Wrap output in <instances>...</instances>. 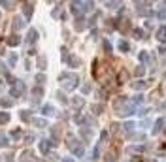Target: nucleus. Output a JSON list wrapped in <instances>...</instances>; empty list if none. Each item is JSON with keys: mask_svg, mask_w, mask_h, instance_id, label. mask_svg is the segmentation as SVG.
Here are the masks:
<instances>
[{"mask_svg": "<svg viewBox=\"0 0 166 162\" xmlns=\"http://www.w3.org/2000/svg\"><path fill=\"white\" fill-rule=\"evenodd\" d=\"M160 109H162V111H166V100H164V102L160 104Z\"/></svg>", "mask_w": 166, "mask_h": 162, "instance_id": "nucleus-40", "label": "nucleus"}, {"mask_svg": "<svg viewBox=\"0 0 166 162\" xmlns=\"http://www.w3.org/2000/svg\"><path fill=\"white\" fill-rule=\"evenodd\" d=\"M162 125H164V119H157V123H155V128H153V134H159V132L162 130Z\"/></svg>", "mask_w": 166, "mask_h": 162, "instance_id": "nucleus-14", "label": "nucleus"}, {"mask_svg": "<svg viewBox=\"0 0 166 162\" xmlns=\"http://www.w3.org/2000/svg\"><path fill=\"white\" fill-rule=\"evenodd\" d=\"M117 47H119L123 53H127V51H130V45H128V42H125V40H121L119 43H117Z\"/></svg>", "mask_w": 166, "mask_h": 162, "instance_id": "nucleus-12", "label": "nucleus"}, {"mask_svg": "<svg viewBox=\"0 0 166 162\" xmlns=\"http://www.w3.org/2000/svg\"><path fill=\"white\" fill-rule=\"evenodd\" d=\"M19 42H21V38H19V36H15V34H10V36H8V40H6V43H8V45H11V47H13V45H19Z\"/></svg>", "mask_w": 166, "mask_h": 162, "instance_id": "nucleus-8", "label": "nucleus"}, {"mask_svg": "<svg viewBox=\"0 0 166 162\" xmlns=\"http://www.w3.org/2000/svg\"><path fill=\"white\" fill-rule=\"evenodd\" d=\"M104 49H106V53H111V45H110V42H104Z\"/></svg>", "mask_w": 166, "mask_h": 162, "instance_id": "nucleus-36", "label": "nucleus"}, {"mask_svg": "<svg viewBox=\"0 0 166 162\" xmlns=\"http://www.w3.org/2000/svg\"><path fill=\"white\" fill-rule=\"evenodd\" d=\"M2 90H4V81L0 79V92H2Z\"/></svg>", "mask_w": 166, "mask_h": 162, "instance_id": "nucleus-41", "label": "nucleus"}, {"mask_svg": "<svg viewBox=\"0 0 166 162\" xmlns=\"http://www.w3.org/2000/svg\"><path fill=\"white\" fill-rule=\"evenodd\" d=\"M15 62H17V55H15V53H10V57H8V64H10V66H15Z\"/></svg>", "mask_w": 166, "mask_h": 162, "instance_id": "nucleus-22", "label": "nucleus"}, {"mask_svg": "<svg viewBox=\"0 0 166 162\" xmlns=\"http://www.w3.org/2000/svg\"><path fill=\"white\" fill-rule=\"evenodd\" d=\"M42 94H43V89H40V85L32 89V98H34V102H36V100H38V98H40Z\"/></svg>", "mask_w": 166, "mask_h": 162, "instance_id": "nucleus-10", "label": "nucleus"}, {"mask_svg": "<svg viewBox=\"0 0 166 162\" xmlns=\"http://www.w3.org/2000/svg\"><path fill=\"white\" fill-rule=\"evenodd\" d=\"M0 4H2L6 10H10V8H11V2H10V0H0Z\"/></svg>", "mask_w": 166, "mask_h": 162, "instance_id": "nucleus-32", "label": "nucleus"}, {"mask_svg": "<svg viewBox=\"0 0 166 162\" xmlns=\"http://www.w3.org/2000/svg\"><path fill=\"white\" fill-rule=\"evenodd\" d=\"M100 109H102V106H98V104H96V106H92V113H94V115H98V113H102Z\"/></svg>", "mask_w": 166, "mask_h": 162, "instance_id": "nucleus-34", "label": "nucleus"}, {"mask_svg": "<svg viewBox=\"0 0 166 162\" xmlns=\"http://www.w3.org/2000/svg\"><path fill=\"white\" fill-rule=\"evenodd\" d=\"M83 27H85V25H83V19L78 17V19H76V30H83Z\"/></svg>", "mask_w": 166, "mask_h": 162, "instance_id": "nucleus-25", "label": "nucleus"}, {"mask_svg": "<svg viewBox=\"0 0 166 162\" xmlns=\"http://www.w3.org/2000/svg\"><path fill=\"white\" fill-rule=\"evenodd\" d=\"M0 106L2 107H11V98H0Z\"/></svg>", "mask_w": 166, "mask_h": 162, "instance_id": "nucleus-19", "label": "nucleus"}, {"mask_svg": "<svg viewBox=\"0 0 166 162\" xmlns=\"http://www.w3.org/2000/svg\"><path fill=\"white\" fill-rule=\"evenodd\" d=\"M68 147L72 149V153H74L76 156H83V153H85V151H83V145L76 140L74 136H68Z\"/></svg>", "mask_w": 166, "mask_h": 162, "instance_id": "nucleus-3", "label": "nucleus"}, {"mask_svg": "<svg viewBox=\"0 0 166 162\" xmlns=\"http://www.w3.org/2000/svg\"><path fill=\"white\" fill-rule=\"evenodd\" d=\"M147 59H149V57H147V53H146V51H141V53H140V60H141V62H147Z\"/></svg>", "mask_w": 166, "mask_h": 162, "instance_id": "nucleus-33", "label": "nucleus"}, {"mask_svg": "<svg viewBox=\"0 0 166 162\" xmlns=\"http://www.w3.org/2000/svg\"><path fill=\"white\" fill-rule=\"evenodd\" d=\"M157 38H159V42H166V27H160L157 30Z\"/></svg>", "mask_w": 166, "mask_h": 162, "instance_id": "nucleus-11", "label": "nucleus"}, {"mask_svg": "<svg viewBox=\"0 0 166 162\" xmlns=\"http://www.w3.org/2000/svg\"><path fill=\"white\" fill-rule=\"evenodd\" d=\"M27 90V85L23 83L21 79H13V83H11V89H10V96H13V98H19V96H23V92Z\"/></svg>", "mask_w": 166, "mask_h": 162, "instance_id": "nucleus-2", "label": "nucleus"}, {"mask_svg": "<svg viewBox=\"0 0 166 162\" xmlns=\"http://www.w3.org/2000/svg\"><path fill=\"white\" fill-rule=\"evenodd\" d=\"M141 102H144V96H140V94L132 100V104H134V106H136V104H141Z\"/></svg>", "mask_w": 166, "mask_h": 162, "instance_id": "nucleus-35", "label": "nucleus"}, {"mask_svg": "<svg viewBox=\"0 0 166 162\" xmlns=\"http://www.w3.org/2000/svg\"><path fill=\"white\" fill-rule=\"evenodd\" d=\"M134 74H136V76H144V74H146V70H144V66H136V70H134Z\"/></svg>", "mask_w": 166, "mask_h": 162, "instance_id": "nucleus-29", "label": "nucleus"}, {"mask_svg": "<svg viewBox=\"0 0 166 162\" xmlns=\"http://www.w3.org/2000/svg\"><path fill=\"white\" fill-rule=\"evenodd\" d=\"M66 60H68V64H70V66H74V68L79 64V59H78V57H68Z\"/></svg>", "mask_w": 166, "mask_h": 162, "instance_id": "nucleus-18", "label": "nucleus"}, {"mask_svg": "<svg viewBox=\"0 0 166 162\" xmlns=\"http://www.w3.org/2000/svg\"><path fill=\"white\" fill-rule=\"evenodd\" d=\"M30 123H32L36 128H45V126H47V121H45V119H40V117H32Z\"/></svg>", "mask_w": 166, "mask_h": 162, "instance_id": "nucleus-5", "label": "nucleus"}, {"mask_svg": "<svg viewBox=\"0 0 166 162\" xmlns=\"http://www.w3.org/2000/svg\"><path fill=\"white\" fill-rule=\"evenodd\" d=\"M45 64H47L45 57H40V59H38V68H40V70H45V68H47Z\"/></svg>", "mask_w": 166, "mask_h": 162, "instance_id": "nucleus-20", "label": "nucleus"}, {"mask_svg": "<svg viewBox=\"0 0 166 162\" xmlns=\"http://www.w3.org/2000/svg\"><path fill=\"white\" fill-rule=\"evenodd\" d=\"M134 36H136V38H140V40H144V38H146V36H144V30H141V28H136V30H134Z\"/></svg>", "mask_w": 166, "mask_h": 162, "instance_id": "nucleus-28", "label": "nucleus"}, {"mask_svg": "<svg viewBox=\"0 0 166 162\" xmlns=\"http://www.w3.org/2000/svg\"><path fill=\"white\" fill-rule=\"evenodd\" d=\"M72 106L79 109V107L83 106V98H81V96H76V98H72Z\"/></svg>", "mask_w": 166, "mask_h": 162, "instance_id": "nucleus-15", "label": "nucleus"}, {"mask_svg": "<svg viewBox=\"0 0 166 162\" xmlns=\"http://www.w3.org/2000/svg\"><path fill=\"white\" fill-rule=\"evenodd\" d=\"M159 17H160V19H166V8H162V10L159 11Z\"/></svg>", "mask_w": 166, "mask_h": 162, "instance_id": "nucleus-37", "label": "nucleus"}, {"mask_svg": "<svg viewBox=\"0 0 166 162\" xmlns=\"http://www.w3.org/2000/svg\"><path fill=\"white\" fill-rule=\"evenodd\" d=\"M81 136H83V138H87V140H89V138L92 136V132H91L89 128H81Z\"/></svg>", "mask_w": 166, "mask_h": 162, "instance_id": "nucleus-27", "label": "nucleus"}, {"mask_svg": "<svg viewBox=\"0 0 166 162\" xmlns=\"http://www.w3.org/2000/svg\"><path fill=\"white\" fill-rule=\"evenodd\" d=\"M23 11H25L27 19H30V15H32V6H30V4H25V8H23Z\"/></svg>", "mask_w": 166, "mask_h": 162, "instance_id": "nucleus-21", "label": "nucleus"}, {"mask_svg": "<svg viewBox=\"0 0 166 162\" xmlns=\"http://www.w3.org/2000/svg\"><path fill=\"white\" fill-rule=\"evenodd\" d=\"M61 85H62V89H66V90H72V89H76L78 85H79V77L76 76V74H68V72H64V74H61Z\"/></svg>", "mask_w": 166, "mask_h": 162, "instance_id": "nucleus-1", "label": "nucleus"}, {"mask_svg": "<svg viewBox=\"0 0 166 162\" xmlns=\"http://www.w3.org/2000/svg\"><path fill=\"white\" fill-rule=\"evenodd\" d=\"M134 126H136V125L128 121V123H125V125H123V130H125L127 134H130V132H134Z\"/></svg>", "mask_w": 166, "mask_h": 162, "instance_id": "nucleus-16", "label": "nucleus"}, {"mask_svg": "<svg viewBox=\"0 0 166 162\" xmlns=\"http://www.w3.org/2000/svg\"><path fill=\"white\" fill-rule=\"evenodd\" d=\"M162 6H164V8H166V0H162Z\"/></svg>", "mask_w": 166, "mask_h": 162, "instance_id": "nucleus-42", "label": "nucleus"}, {"mask_svg": "<svg viewBox=\"0 0 166 162\" xmlns=\"http://www.w3.org/2000/svg\"><path fill=\"white\" fill-rule=\"evenodd\" d=\"M89 90H91V85H89V83H87V85H83V92H85V94H87Z\"/></svg>", "mask_w": 166, "mask_h": 162, "instance_id": "nucleus-39", "label": "nucleus"}, {"mask_svg": "<svg viewBox=\"0 0 166 162\" xmlns=\"http://www.w3.org/2000/svg\"><path fill=\"white\" fill-rule=\"evenodd\" d=\"M132 87H134L136 90H141V89H146V83H144V81H136V83H132Z\"/></svg>", "mask_w": 166, "mask_h": 162, "instance_id": "nucleus-26", "label": "nucleus"}, {"mask_svg": "<svg viewBox=\"0 0 166 162\" xmlns=\"http://www.w3.org/2000/svg\"><path fill=\"white\" fill-rule=\"evenodd\" d=\"M57 96H59V102L61 104H68V100H66V96L62 94V92H57Z\"/></svg>", "mask_w": 166, "mask_h": 162, "instance_id": "nucleus-30", "label": "nucleus"}, {"mask_svg": "<svg viewBox=\"0 0 166 162\" xmlns=\"http://www.w3.org/2000/svg\"><path fill=\"white\" fill-rule=\"evenodd\" d=\"M43 81H45V76H43V74H38V76H36V83H38V85H42Z\"/></svg>", "mask_w": 166, "mask_h": 162, "instance_id": "nucleus-31", "label": "nucleus"}, {"mask_svg": "<svg viewBox=\"0 0 166 162\" xmlns=\"http://www.w3.org/2000/svg\"><path fill=\"white\" fill-rule=\"evenodd\" d=\"M10 119H11L10 111H2V113H0V125H6V123H8Z\"/></svg>", "mask_w": 166, "mask_h": 162, "instance_id": "nucleus-9", "label": "nucleus"}, {"mask_svg": "<svg viewBox=\"0 0 166 162\" xmlns=\"http://www.w3.org/2000/svg\"><path fill=\"white\" fill-rule=\"evenodd\" d=\"M19 136H21V130H13L11 132V138H19Z\"/></svg>", "mask_w": 166, "mask_h": 162, "instance_id": "nucleus-38", "label": "nucleus"}, {"mask_svg": "<svg viewBox=\"0 0 166 162\" xmlns=\"http://www.w3.org/2000/svg\"><path fill=\"white\" fill-rule=\"evenodd\" d=\"M21 162H32V153L30 151H25L21 156Z\"/></svg>", "mask_w": 166, "mask_h": 162, "instance_id": "nucleus-17", "label": "nucleus"}, {"mask_svg": "<svg viewBox=\"0 0 166 162\" xmlns=\"http://www.w3.org/2000/svg\"><path fill=\"white\" fill-rule=\"evenodd\" d=\"M23 27H25V21H23V17H15L13 23H11V28H13V30H19V28H23Z\"/></svg>", "mask_w": 166, "mask_h": 162, "instance_id": "nucleus-7", "label": "nucleus"}, {"mask_svg": "<svg viewBox=\"0 0 166 162\" xmlns=\"http://www.w3.org/2000/svg\"><path fill=\"white\" fill-rule=\"evenodd\" d=\"M36 42H38V30L30 28L29 34H27V43H36Z\"/></svg>", "mask_w": 166, "mask_h": 162, "instance_id": "nucleus-4", "label": "nucleus"}, {"mask_svg": "<svg viewBox=\"0 0 166 162\" xmlns=\"http://www.w3.org/2000/svg\"><path fill=\"white\" fill-rule=\"evenodd\" d=\"M51 145H53V143H51L49 140H42V142H40V151H42L43 155H47V153H49V147H51Z\"/></svg>", "mask_w": 166, "mask_h": 162, "instance_id": "nucleus-6", "label": "nucleus"}, {"mask_svg": "<svg viewBox=\"0 0 166 162\" xmlns=\"http://www.w3.org/2000/svg\"><path fill=\"white\" fill-rule=\"evenodd\" d=\"M0 147H8V138L0 132Z\"/></svg>", "mask_w": 166, "mask_h": 162, "instance_id": "nucleus-23", "label": "nucleus"}, {"mask_svg": "<svg viewBox=\"0 0 166 162\" xmlns=\"http://www.w3.org/2000/svg\"><path fill=\"white\" fill-rule=\"evenodd\" d=\"M21 119H23V121H30V119H32V117H30V111H27V109L21 111Z\"/></svg>", "mask_w": 166, "mask_h": 162, "instance_id": "nucleus-24", "label": "nucleus"}, {"mask_svg": "<svg viewBox=\"0 0 166 162\" xmlns=\"http://www.w3.org/2000/svg\"><path fill=\"white\" fill-rule=\"evenodd\" d=\"M42 113H43V115H53V113H55V109H53V106L45 104V106L42 107Z\"/></svg>", "mask_w": 166, "mask_h": 162, "instance_id": "nucleus-13", "label": "nucleus"}]
</instances>
